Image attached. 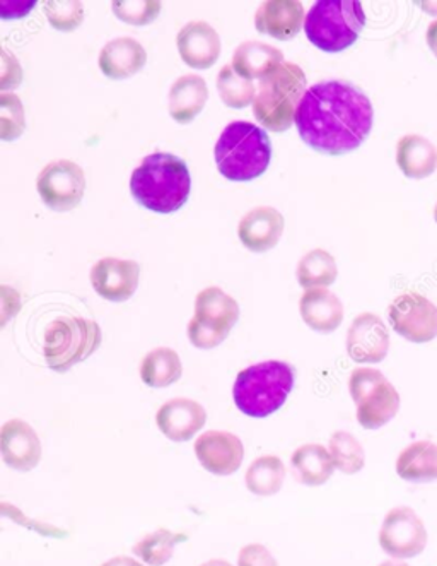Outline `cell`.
<instances>
[{"label": "cell", "mask_w": 437, "mask_h": 566, "mask_svg": "<svg viewBox=\"0 0 437 566\" xmlns=\"http://www.w3.org/2000/svg\"><path fill=\"white\" fill-rule=\"evenodd\" d=\"M0 452L6 464L20 472L33 471L43 455L39 434L23 419H11L2 427Z\"/></svg>", "instance_id": "cell-14"}, {"label": "cell", "mask_w": 437, "mask_h": 566, "mask_svg": "<svg viewBox=\"0 0 437 566\" xmlns=\"http://www.w3.org/2000/svg\"><path fill=\"white\" fill-rule=\"evenodd\" d=\"M148 62L146 49L130 36L111 40L99 52L98 64L109 80H127L142 71Z\"/></svg>", "instance_id": "cell-21"}, {"label": "cell", "mask_w": 437, "mask_h": 566, "mask_svg": "<svg viewBox=\"0 0 437 566\" xmlns=\"http://www.w3.org/2000/svg\"><path fill=\"white\" fill-rule=\"evenodd\" d=\"M195 455L205 471L215 476H231L242 468L245 447L230 431L211 430L196 438Z\"/></svg>", "instance_id": "cell-12"}, {"label": "cell", "mask_w": 437, "mask_h": 566, "mask_svg": "<svg viewBox=\"0 0 437 566\" xmlns=\"http://www.w3.org/2000/svg\"><path fill=\"white\" fill-rule=\"evenodd\" d=\"M434 219H436V223H437V205H436V208H434Z\"/></svg>", "instance_id": "cell-46"}, {"label": "cell", "mask_w": 437, "mask_h": 566, "mask_svg": "<svg viewBox=\"0 0 437 566\" xmlns=\"http://www.w3.org/2000/svg\"><path fill=\"white\" fill-rule=\"evenodd\" d=\"M239 305L233 296L221 287H205L195 298V317L192 318L202 327L214 333L230 336L231 328L238 322Z\"/></svg>", "instance_id": "cell-20"}, {"label": "cell", "mask_w": 437, "mask_h": 566, "mask_svg": "<svg viewBox=\"0 0 437 566\" xmlns=\"http://www.w3.org/2000/svg\"><path fill=\"white\" fill-rule=\"evenodd\" d=\"M177 46L181 61L199 71L211 69L223 50L217 31L205 21H192L181 28L177 36Z\"/></svg>", "instance_id": "cell-17"}, {"label": "cell", "mask_w": 437, "mask_h": 566, "mask_svg": "<svg viewBox=\"0 0 437 566\" xmlns=\"http://www.w3.org/2000/svg\"><path fill=\"white\" fill-rule=\"evenodd\" d=\"M390 333L374 314L354 318L348 333V353L355 363H381L388 356Z\"/></svg>", "instance_id": "cell-15"}, {"label": "cell", "mask_w": 437, "mask_h": 566, "mask_svg": "<svg viewBox=\"0 0 437 566\" xmlns=\"http://www.w3.org/2000/svg\"><path fill=\"white\" fill-rule=\"evenodd\" d=\"M380 566H411V565H407V563H404V562H385V563H381Z\"/></svg>", "instance_id": "cell-45"}, {"label": "cell", "mask_w": 437, "mask_h": 566, "mask_svg": "<svg viewBox=\"0 0 437 566\" xmlns=\"http://www.w3.org/2000/svg\"><path fill=\"white\" fill-rule=\"evenodd\" d=\"M103 334L98 322L83 317H58L46 327V365L57 374H65L102 346Z\"/></svg>", "instance_id": "cell-7"}, {"label": "cell", "mask_w": 437, "mask_h": 566, "mask_svg": "<svg viewBox=\"0 0 437 566\" xmlns=\"http://www.w3.org/2000/svg\"><path fill=\"white\" fill-rule=\"evenodd\" d=\"M0 55H2L0 90L6 93V91L15 90L23 83V69H21L20 61L15 59L14 53L9 52L8 49L0 50Z\"/></svg>", "instance_id": "cell-37"}, {"label": "cell", "mask_w": 437, "mask_h": 566, "mask_svg": "<svg viewBox=\"0 0 437 566\" xmlns=\"http://www.w3.org/2000/svg\"><path fill=\"white\" fill-rule=\"evenodd\" d=\"M161 8L159 0H115L111 4L118 20L132 27L151 24L158 18Z\"/></svg>", "instance_id": "cell-36"}, {"label": "cell", "mask_w": 437, "mask_h": 566, "mask_svg": "<svg viewBox=\"0 0 437 566\" xmlns=\"http://www.w3.org/2000/svg\"><path fill=\"white\" fill-rule=\"evenodd\" d=\"M366 14L355 0H320L306 12L305 31L309 42L323 52H342L354 45Z\"/></svg>", "instance_id": "cell-6"}, {"label": "cell", "mask_w": 437, "mask_h": 566, "mask_svg": "<svg viewBox=\"0 0 437 566\" xmlns=\"http://www.w3.org/2000/svg\"><path fill=\"white\" fill-rule=\"evenodd\" d=\"M420 8H423L424 11L430 12V14L437 15V2H424Z\"/></svg>", "instance_id": "cell-43"}, {"label": "cell", "mask_w": 437, "mask_h": 566, "mask_svg": "<svg viewBox=\"0 0 437 566\" xmlns=\"http://www.w3.org/2000/svg\"><path fill=\"white\" fill-rule=\"evenodd\" d=\"M349 390L358 408V421L366 430H377L395 418L399 394L392 381L374 368H355L349 378Z\"/></svg>", "instance_id": "cell-8"}, {"label": "cell", "mask_w": 437, "mask_h": 566, "mask_svg": "<svg viewBox=\"0 0 437 566\" xmlns=\"http://www.w3.org/2000/svg\"><path fill=\"white\" fill-rule=\"evenodd\" d=\"M0 300H2V302H0V310H2V321H0V325L6 327L12 317L20 314L23 303H21L20 293L9 286H2V290H0Z\"/></svg>", "instance_id": "cell-39"}, {"label": "cell", "mask_w": 437, "mask_h": 566, "mask_svg": "<svg viewBox=\"0 0 437 566\" xmlns=\"http://www.w3.org/2000/svg\"><path fill=\"white\" fill-rule=\"evenodd\" d=\"M374 109L361 90L343 81L308 87L296 127L308 146L324 155H345L364 143L373 129Z\"/></svg>", "instance_id": "cell-1"}, {"label": "cell", "mask_w": 437, "mask_h": 566, "mask_svg": "<svg viewBox=\"0 0 437 566\" xmlns=\"http://www.w3.org/2000/svg\"><path fill=\"white\" fill-rule=\"evenodd\" d=\"M215 163L227 180L249 181L270 165L271 146L267 133L249 122H231L215 144Z\"/></svg>", "instance_id": "cell-3"}, {"label": "cell", "mask_w": 437, "mask_h": 566, "mask_svg": "<svg viewBox=\"0 0 437 566\" xmlns=\"http://www.w3.org/2000/svg\"><path fill=\"white\" fill-rule=\"evenodd\" d=\"M286 465L276 455L255 459L246 471V488L257 496H274L283 490Z\"/></svg>", "instance_id": "cell-29"}, {"label": "cell", "mask_w": 437, "mask_h": 566, "mask_svg": "<svg viewBox=\"0 0 437 566\" xmlns=\"http://www.w3.org/2000/svg\"><path fill=\"white\" fill-rule=\"evenodd\" d=\"M283 233L284 216L270 206L252 209L239 221V240L252 252L264 253L274 249Z\"/></svg>", "instance_id": "cell-19"}, {"label": "cell", "mask_w": 437, "mask_h": 566, "mask_svg": "<svg viewBox=\"0 0 437 566\" xmlns=\"http://www.w3.org/2000/svg\"><path fill=\"white\" fill-rule=\"evenodd\" d=\"M283 64L284 53L279 49L267 43L255 42V40L242 43L234 52L233 62H231L234 71L249 81L262 80Z\"/></svg>", "instance_id": "cell-25"}, {"label": "cell", "mask_w": 437, "mask_h": 566, "mask_svg": "<svg viewBox=\"0 0 437 566\" xmlns=\"http://www.w3.org/2000/svg\"><path fill=\"white\" fill-rule=\"evenodd\" d=\"M26 129V115L20 96L12 93L0 95V137L14 140L23 136Z\"/></svg>", "instance_id": "cell-34"}, {"label": "cell", "mask_w": 437, "mask_h": 566, "mask_svg": "<svg viewBox=\"0 0 437 566\" xmlns=\"http://www.w3.org/2000/svg\"><path fill=\"white\" fill-rule=\"evenodd\" d=\"M295 387V370L284 361H264L239 371L234 405L249 418H267L283 408Z\"/></svg>", "instance_id": "cell-5"}, {"label": "cell", "mask_w": 437, "mask_h": 566, "mask_svg": "<svg viewBox=\"0 0 437 566\" xmlns=\"http://www.w3.org/2000/svg\"><path fill=\"white\" fill-rule=\"evenodd\" d=\"M290 465L295 471L296 480L306 486H321L332 478L333 469H335L330 450L318 446V443H306V446L299 447L292 453Z\"/></svg>", "instance_id": "cell-26"}, {"label": "cell", "mask_w": 437, "mask_h": 566, "mask_svg": "<svg viewBox=\"0 0 437 566\" xmlns=\"http://www.w3.org/2000/svg\"><path fill=\"white\" fill-rule=\"evenodd\" d=\"M209 87L204 77L195 74L178 77L170 90V115L178 124H189L204 109Z\"/></svg>", "instance_id": "cell-23"}, {"label": "cell", "mask_w": 437, "mask_h": 566, "mask_svg": "<svg viewBox=\"0 0 437 566\" xmlns=\"http://www.w3.org/2000/svg\"><path fill=\"white\" fill-rule=\"evenodd\" d=\"M46 20L55 30H77L84 21V6L79 0H49L43 4Z\"/></svg>", "instance_id": "cell-35"}, {"label": "cell", "mask_w": 437, "mask_h": 566, "mask_svg": "<svg viewBox=\"0 0 437 566\" xmlns=\"http://www.w3.org/2000/svg\"><path fill=\"white\" fill-rule=\"evenodd\" d=\"M380 546L395 559H411L423 555L427 546V531L423 518L408 506L390 510L380 528Z\"/></svg>", "instance_id": "cell-10"}, {"label": "cell", "mask_w": 437, "mask_h": 566, "mask_svg": "<svg viewBox=\"0 0 437 566\" xmlns=\"http://www.w3.org/2000/svg\"><path fill=\"white\" fill-rule=\"evenodd\" d=\"M396 163L405 177L423 180L437 168V149L426 137L408 134L396 144Z\"/></svg>", "instance_id": "cell-24"}, {"label": "cell", "mask_w": 437, "mask_h": 566, "mask_svg": "<svg viewBox=\"0 0 437 566\" xmlns=\"http://www.w3.org/2000/svg\"><path fill=\"white\" fill-rule=\"evenodd\" d=\"M218 96L231 108H245L257 98V87L234 71L233 65H224L217 76Z\"/></svg>", "instance_id": "cell-32"}, {"label": "cell", "mask_w": 437, "mask_h": 566, "mask_svg": "<svg viewBox=\"0 0 437 566\" xmlns=\"http://www.w3.org/2000/svg\"><path fill=\"white\" fill-rule=\"evenodd\" d=\"M395 333L411 343H429L437 337V306L418 293H404L388 308Z\"/></svg>", "instance_id": "cell-11"}, {"label": "cell", "mask_w": 437, "mask_h": 566, "mask_svg": "<svg viewBox=\"0 0 437 566\" xmlns=\"http://www.w3.org/2000/svg\"><path fill=\"white\" fill-rule=\"evenodd\" d=\"M306 83L305 71L292 62H284L268 76L262 77L257 98L253 102V115L258 124L271 133L290 129L308 91Z\"/></svg>", "instance_id": "cell-4"}, {"label": "cell", "mask_w": 437, "mask_h": 566, "mask_svg": "<svg viewBox=\"0 0 437 566\" xmlns=\"http://www.w3.org/2000/svg\"><path fill=\"white\" fill-rule=\"evenodd\" d=\"M183 374L180 356L171 348H156L140 363V378L154 389L171 386Z\"/></svg>", "instance_id": "cell-28"}, {"label": "cell", "mask_w": 437, "mask_h": 566, "mask_svg": "<svg viewBox=\"0 0 437 566\" xmlns=\"http://www.w3.org/2000/svg\"><path fill=\"white\" fill-rule=\"evenodd\" d=\"M396 474L408 483L437 481V446L427 440L412 443L396 459Z\"/></svg>", "instance_id": "cell-27"}, {"label": "cell", "mask_w": 437, "mask_h": 566, "mask_svg": "<svg viewBox=\"0 0 437 566\" xmlns=\"http://www.w3.org/2000/svg\"><path fill=\"white\" fill-rule=\"evenodd\" d=\"M426 39L427 45L430 46V50H433L434 55L437 57V20L433 21L429 28H427Z\"/></svg>", "instance_id": "cell-42"}, {"label": "cell", "mask_w": 437, "mask_h": 566, "mask_svg": "<svg viewBox=\"0 0 437 566\" xmlns=\"http://www.w3.org/2000/svg\"><path fill=\"white\" fill-rule=\"evenodd\" d=\"M302 321L317 333H335L343 322V305L327 287L306 291L299 302Z\"/></svg>", "instance_id": "cell-22"}, {"label": "cell", "mask_w": 437, "mask_h": 566, "mask_svg": "<svg viewBox=\"0 0 437 566\" xmlns=\"http://www.w3.org/2000/svg\"><path fill=\"white\" fill-rule=\"evenodd\" d=\"M202 566H233L227 563L226 559H211V562L204 563Z\"/></svg>", "instance_id": "cell-44"}, {"label": "cell", "mask_w": 437, "mask_h": 566, "mask_svg": "<svg viewBox=\"0 0 437 566\" xmlns=\"http://www.w3.org/2000/svg\"><path fill=\"white\" fill-rule=\"evenodd\" d=\"M238 566H279V563L264 544L255 543L239 552Z\"/></svg>", "instance_id": "cell-38"}, {"label": "cell", "mask_w": 437, "mask_h": 566, "mask_svg": "<svg viewBox=\"0 0 437 566\" xmlns=\"http://www.w3.org/2000/svg\"><path fill=\"white\" fill-rule=\"evenodd\" d=\"M192 189L189 167L170 153L146 156L130 178L134 199L146 209L170 214L185 206Z\"/></svg>", "instance_id": "cell-2"}, {"label": "cell", "mask_w": 437, "mask_h": 566, "mask_svg": "<svg viewBox=\"0 0 437 566\" xmlns=\"http://www.w3.org/2000/svg\"><path fill=\"white\" fill-rule=\"evenodd\" d=\"M102 566H148L146 563L139 562L137 558H130V556H115V558L108 559L103 563Z\"/></svg>", "instance_id": "cell-41"}, {"label": "cell", "mask_w": 437, "mask_h": 566, "mask_svg": "<svg viewBox=\"0 0 437 566\" xmlns=\"http://www.w3.org/2000/svg\"><path fill=\"white\" fill-rule=\"evenodd\" d=\"M36 189L52 211H72L81 205L86 192V175L77 163L57 159L40 171Z\"/></svg>", "instance_id": "cell-9"}, {"label": "cell", "mask_w": 437, "mask_h": 566, "mask_svg": "<svg viewBox=\"0 0 437 566\" xmlns=\"http://www.w3.org/2000/svg\"><path fill=\"white\" fill-rule=\"evenodd\" d=\"M305 6L299 0H267L255 14L258 33L271 39L290 40L305 28Z\"/></svg>", "instance_id": "cell-18"}, {"label": "cell", "mask_w": 437, "mask_h": 566, "mask_svg": "<svg viewBox=\"0 0 437 566\" xmlns=\"http://www.w3.org/2000/svg\"><path fill=\"white\" fill-rule=\"evenodd\" d=\"M89 277L102 298L121 303L132 298L139 287L140 268L134 261L105 258L90 268Z\"/></svg>", "instance_id": "cell-13"}, {"label": "cell", "mask_w": 437, "mask_h": 566, "mask_svg": "<svg viewBox=\"0 0 437 566\" xmlns=\"http://www.w3.org/2000/svg\"><path fill=\"white\" fill-rule=\"evenodd\" d=\"M36 8V2H24V0H2L0 2V15L2 20H18L30 14Z\"/></svg>", "instance_id": "cell-40"}, {"label": "cell", "mask_w": 437, "mask_h": 566, "mask_svg": "<svg viewBox=\"0 0 437 566\" xmlns=\"http://www.w3.org/2000/svg\"><path fill=\"white\" fill-rule=\"evenodd\" d=\"M330 455L335 469L343 474H355L366 464V453L354 434L335 431L330 438Z\"/></svg>", "instance_id": "cell-33"}, {"label": "cell", "mask_w": 437, "mask_h": 566, "mask_svg": "<svg viewBox=\"0 0 437 566\" xmlns=\"http://www.w3.org/2000/svg\"><path fill=\"white\" fill-rule=\"evenodd\" d=\"M186 539L170 528H158L132 547L134 555L148 566H162L173 558L174 547Z\"/></svg>", "instance_id": "cell-31"}, {"label": "cell", "mask_w": 437, "mask_h": 566, "mask_svg": "<svg viewBox=\"0 0 437 566\" xmlns=\"http://www.w3.org/2000/svg\"><path fill=\"white\" fill-rule=\"evenodd\" d=\"M156 423L171 442H189L207 423V411L196 400L178 397L159 408Z\"/></svg>", "instance_id": "cell-16"}, {"label": "cell", "mask_w": 437, "mask_h": 566, "mask_svg": "<svg viewBox=\"0 0 437 566\" xmlns=\"http://www.w3.org/2000/svg\"><path fill=\"white\" fill-rule=\"evenodd\" d=\"M337 274H339V269H337L335 259L332 253H328L323 249H315L306 253L305 258L299 261L298 271H296L298 283L306 287V291L332 286L335 283Z\"/></svg>", "instance_id": "cell-30"}]
</instances>
